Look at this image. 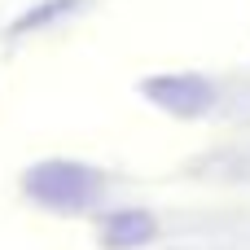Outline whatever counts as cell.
<instances>
[{
    "label": "cell",
    "instance_id": "1",
    "mask_svg": "<svg viewBox=\"0 0 250 250\" xmlns=\"http://www.w3.org/2000/svg\"><path fill=\"white\" fill-rule=\"evenodd\" d=\"M26 193H35L40 202L57 207V211H83L97 193H101V176L75 163H44L26 176Z\"/></svg>",
    "mask_w": 250,
    "mask_h": 250
},
{
    "label": "cell",
    "instance_id": "2",
    "mask_svg": "<svg viewBox=\"0 0 250 250\" xmlns=\"http://www.w3.org/2000/svg\"><path fill=\"white\" fill-rule=\"evenodd\" d=\"M145 97H149V101H158V105H163V110H171V114H202V110L215 101L211 83H202V79H193V75L149 79V83H145Z\"/></svg>",
    "mask_w": 250,
    "mask_h": 250
},
{
    "label": "cell",
    "instance_id": "3",
    "mask_svg": "<svg viewBox=\"0 0 250 250\" xmlns=\"http://www.w3.org/2000/svg\"><path fill=\"white\" fill-rule=\"evenodd\" d=\"M154 233H158L154 215H145V211H123V215H110V220L101 224V246H110V250H127V246H141V242H149Z\"/></svg>",
    "mask_w": 250,
    "mask_h": 250
}]
</instances>
